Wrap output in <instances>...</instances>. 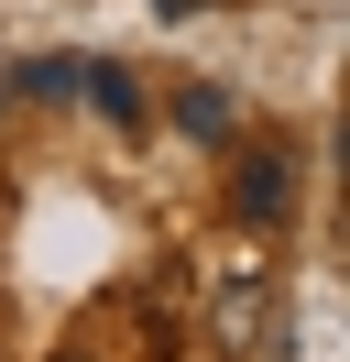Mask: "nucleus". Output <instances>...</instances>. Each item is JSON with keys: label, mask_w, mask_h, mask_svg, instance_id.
I'll use <instances>...</instances> for the list:
<instances>
[{"label": "nucleus", "mask_w": 350, "mask_h": 362, "mask_svg": "<svg viewBox=\"0 0 350 362\" xmlns=\"http://www.w3.org/2000/svg\"><path fill=\"white\" fill-rule=\"evenodd\" d=\"M230 220L241 230H284V220H296V154H284V143L230 154Z\"/></svg>", "instance_id": "f257e3e1"}, {"label": "nucleus", "mask_w": 350, "mask_h": 362, "mask_svg": "<svg viewBox=\"0 0 350 362\" xmlns=\"http://www.w3.org/2000/svg\"><path fill=\"white\" fill-rule=\"evenodd\" d=\"M77 362H88V351H77Z\"/></svg>", "instance_id": "20e7f679"}, {"label": "nucleus", "mask_w": 350, "mask_h": 362, "mask_svg": "<svg viewBox=\"0 0 350 362\" xmlns=\"http://www.w3.org/2000/svg\"><path fill=\"white\" fill-rule=\"evenodd\" d=\"M262 318H284L274 308V274H262V264H241V274H219V296H208V340H219V351H262Z\"/></svg>", "instance_id": "f03ea898"}, {"label": "nucleus", "mask_w": 350, "mask_h": 362, "mask_svg": "<svg viewBox=\"0 0 350 362\" xmlns=\"http://www.w3.org/2000/svg\"><path fill=\"white\" fill-rule=\"evenodd\" d=\"M175 121H186L197 143H230V99H219V88H186V99H175Z\"/></svg>", "instance_id": "7ed1b4c3"}]
</instances>
